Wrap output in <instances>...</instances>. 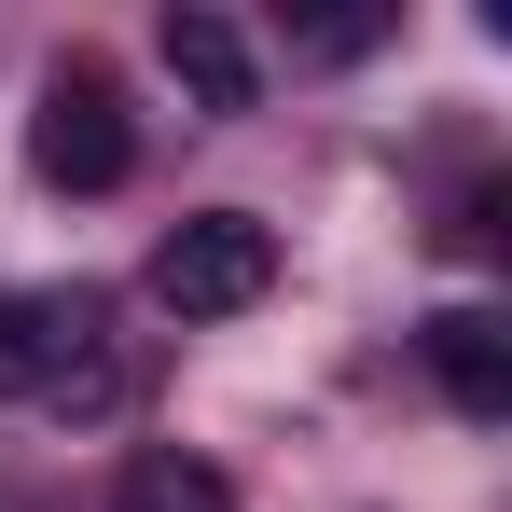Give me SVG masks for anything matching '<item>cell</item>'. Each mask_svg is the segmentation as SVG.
<instances>
[{"instance_id": "cell-5", "label": "cell", "mask_w": 512, "mask_h": 512, "mask_svg": "<svg viewBox=\"0 0 512 512\" xmlns=\"http://www.w3.org/2000/svg\"><path fill=\"white\" fill-rule=\"evenodd\" d=\"M416 346H429V374H443L457 416H512V319L499 305H443Z\"/></svg>"}, {"instance_id": "cell-6", "label": "cell", "mask_w": 512, "mask_h": 512, "mask_svg": "<svg viewBox=\"0 0 512 512\" xmlns=\"http://www.w3.org/2000/svg\"><path fill=\"white\" fill-rule=\"evenodd\" d=\"M111 512H236V485H222L208 457H180V443H139L125 485H111Z\"/></svg>"}, {"instance_id": "cell-4", "label": "cell", "mask_w": 512, "mask_h": 512, "mask_svg": "<svg viewBox=\"0 0 512 512\" xmlns=\"http://www.w3.org/2000/svg\"><path fill=\"white\" fill-rule=\"evenodd\" d=\"M153 42H167V70H180V97H194V111H250V97H263L250 28H236V14H208V0H180Z\"/></svg>"}, {"instance_id": "cell-3", "label": "cell", "mask_w": 512, "mask_h": 512, "mask_svg": "<svg viewBox=\"0 0 512 512\" xmlns=\"http://www.w3.org/2000/svg\"><path fill=\"white\" fill-rule=\"evenodd\" d=\"M263 291H277V236H263L250 208H194L167 250H153V305L167 319H236Z\"/></svg>"}, {"instance_id": "cell-1", "label": "cell", "mask_w": 512, "mask_h": 512, "mask_svg": "<svg viewBox=\"0 0 512 512\" xmlns=\"http://www.w3.org/2000/svg\"><path fill=\"white\" fill-rule=\"evenodd\" d=\"M97 333H111V319H97L84 291H0V388L56 402V416H111V402H125V360Z\"/></svg>"}, {"instance_id": "cell-2", "label": "cell", "mask_w": 512, "mask_h": 512, "mask_svg": "<svg viewBox=\"0 0 512 512\" xmlns=\"http://www.w3.org/2000/svg\"><path fill=\"white\" fill-rule=\"evenodd\" d=\"M28 167L56 180V194H125V167H139V125H125V97H111V70H97V56L42 70V111H28Z\"/></svg>"}]
</instances>
